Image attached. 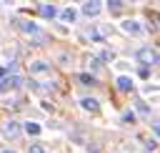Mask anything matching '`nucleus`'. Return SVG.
<instances>
[{"label": "nucleus", "instance_id": "obj_9", "mask_svg": "<svg viewBox=\"0 0 160 153\" xmlns=\"http://www.w3.org/2000/svg\"><path fill=\"white\" fill-rule=\"evenodd\" d=\"M60 18H62L65 23H72V20L78 18V10H75V8H65V10L60 13Z\"/></svg>", "mask_w": 160, "mask_h": 153}, {"label": "nucleus", "instance_id": "obj_18", "mask_svg": "<svg viewBox=\"0 0 160 153\" xmlns=\"http://www.w3.org/2000/svg\"><path fill=\"white\" fill-rule=\"evenodd\" d=\"M2 153H12V150H2Z\"/></svg>", "mask_w": 160, "mask_h": 153}, {"label": "nucleus", "instance_id": "obj_2", "mask_svg": "<svg viewBox=\"0 0 160 153\" xmlns=\"http://www.w3.org/2000/svg\"><path fill=\"white\" fill-rule=\"evenodd\" d=\"M22 80H20V75H8V78H2V83H0V90H10V88H18Z\"/></svg>", "mask_w": 160, "mask_h": 153}, {"label": "nucleus", "instance_id": "obj_7", "mask_svg": "<svg viewBox=\"0 0 160 153\" xmlns=\"http://www.w3.org/2000/svg\"><path fill=\"white\" fill-rule=\"evenodd\" d=\"M40 15H42V18H55V15H58V8L45 3V5H40Z\"/></svg>", "mask_w": 160, "mask_h": 153}, {"label": "nucleus", "instance_id": "obj_1", "mask_svg": "<svg viewBox=\"0 0 160 153\" xmlns=\"http://www.w3.org/2000/svg\"><path fill=\"white\" fill-rule=\"evenodd\" d=\"M135 58H138V63H142L145 68H148V65H152V63H160V58H158V50H155V48H150V45L140 48Z\"/></svg>", "mask_w": 160, "mask_h": 153}, {"label": "nucleus", "instance_id": "obj_6", "mask_svg": "<svg viewBox=\"0 0 160 153\" xmlns=\"http://www.w3.org/2000/svg\"><path fill=\"white\" fill-rule=\"evenodd\" d=\"M122 30L130 33V35H138V33H140V25H138L135 20H122Z\"/></svg>", "mask_w": 160, "mask_h": 153}, {"label": "nucleus", "instance_id": "obj_17", "mask_svg": "<svg viewBox=\"0 0 160 153\" xmlns=\"http://www.w3.org/2000/svg\"><path fill=\"white\" fill-rule=\"evenodd\" d=\"M102 60H112V53L110 50H102Z\"/></svg>", "mask_w": 160, "mask_h": 153}, {"label": "nucleus", "instance_id": "obj_19", "mask_svg": "<svg viewBox=\"0 0 160 153\" xmlns=\"http://www.w3.org/2000/svg\"><path fill=\"white\" fill-rule=\"evenodd\" d=\"M158 58H160V55H158Z\"/></svg>", "mask_w": 160, "mask_h": 153}, {"label": "nucleus", "instance_id": "obj_4", "mask_svg": "<svg viewBox=\"0 0 160 153\" xmlns=\"http://www.w3.org/2000/svg\"><path fill=\"white\" fill-rule=\"evenodd\" d=\"M18 28H20L22 33H38V25H35L32 20H25V18H22V20H18Z\"/></svg>", "mask_w": 160, "mask_h": 153}, {"label": "nucleus", "instance_id": "obj_14", "mask_svg": "<svg viewBox=\"0 0 160 153\" xmlns=\"http://www.w3.org/2000/svg\"><path fill=\"white\" fill-rule=\"evenodd\" d=\"M108 8H110V13H120L122 10V3L120 0H112V3H108Z\"/></svg>", "mask_w": 160, "mask_h": 153}, {"label": "nucleus", "instance_id": "obj_11", "mask_svg": "<svg viewBox=\"0 0 160 153\" xmlns=\"http://www.w3.org/2000/svg\"><path fill=\"white\" fill-rule=\"evenodd\" d=\"M18 133H20V125H18V123H12V120H10V123H8V125H5V135H12V138H15V135H18Z\"/></svg>", "mask_w": 160, "mask_h": 153}, {"label": "nucleus", "instance_id": "obj_8", "mask_svg": "<svg viewBox=\"0 0 160 153\" xmlns=\"http://www.w3.org/2000/svg\"><path fill=\"white\" fill-rule=\"evenodd\" d=\"M45 70H50V65H48L45 60H35V63H30V73H45Z\"/></svg>", "mask_w": 160, "mask_h": 153}, {"label": "nucleus", "instance_id": "obj_12", "mask_svg": "<svg viewBox=\"0 0 160 153\" xmlns=\"http://www.w3.org/2000/svg\"><path fill=\"white\" fill-rule=\"evenodd\" d=\"M78 80H80L82 85H92V83H95V78H92L90 73H80V75H78Z\"/></svg>", "mask_w": 160, "mask_h": 153}, {"label": "nucleus", "instance_id": "obj_10", "mask_svg": "<svg viewBox=\"0 0 160 153\" xmlns=\"http://www.w3.org/2000/svg\"><path fill=\"white\" fill-rule=\"evenodd\" d=\"M82 108H85V110H90V113H98V108H100V105H98V100H95V98H82Z\"/></svg>", "mask_w": 160, "mask_h": 153}, {"label": "nucleus", "instance_id": "obj_3", "mask_svg": "<svg viewBox=\"0 0 160 153\" xmlns=\"http://www.w3.org/2000/svg\"><path fill=\"white\" fill-rule=\"evenodd\" d=\"M115 83H118V90H122V93L132 90V78H128V75H120Z\"/></svg>", "mask_w": 160, "mask_h": 153}, {"label": "nucleus", "instance_id": "obj_16", "mask_svg": "<svg viewBox=\"0 0 160 153\" xmlns=\"http://www.w3.org/2000/svg\"><path fill=\"white\" fill-rule=\"evenodd\" d=\"M28 153H45V150H42L40 145H30V148H28Z\"/></svg>", "mask_w": 160, "mask_h": 153}, {"label": "nucleus", "instance_id": "obj_15", "mask_svg": "<svg viewBox=\"0 0 160 153\" xmlns=\"http://www.w3.org/2000/svg\"><path fill=\"white\" fill-rule=\"evenodd\" d=\"M152 130H155V135L160 138V120H152Z\"/></svg>", "mask_w": 160, "mask_h": 153}, {"label": "nucleus", "instance_id": "obj_13", "mask_svg": "<svg viewBox=\"0 0 160 153\" xmlns=\"http://www.w3.org/2000/svg\"><path fill=\"white\" fill-rule=\"evenodd\" d=\"M25 130H28L30 135H38V133H40V125H38V123H25Z\"/></svg>", "mask_w": 160, "mask_h": 153}, {"label": "nucleus", "instance_id": "obj_5", "mask_svg": "<svg viewBox=\"0 0 160 153\" xmlns=\"http://www.w3.org/2000/svg\"><path fill=\"white\" fill-rule=\"evenodd\" d=\"M82 13L90 15V18H95V15L100 13V3H85V5H82Z\"/></svg>", "mask_w": 160, "mask_h": 153}]
</instances>
